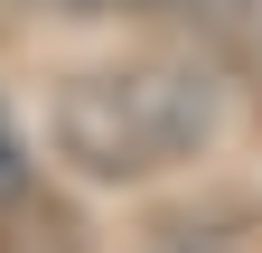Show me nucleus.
Listing matches in <instances>:
<instances>
[{"label":"nucleus","mask_w":262,"mask_h":253,"mask_svg":"<svg viewBox=\"0 0 262 253\" xmlns=\"http://www.w3.org/2000/svg\"><path fill=\"white\" fill-rule=\"evenodd\" d=\"M225 132H234V85L187 47H141L113 66H84L47 103L56 160L94 187H141V178L196 169L225 150Z\"/></svg>","instance_id":"obj_1"},{"label":"nucleus","mask_w":262,"mask_h":253,"mask_svg":"<svg viewBox=\"0 0 262 253\" xmlns=\"http://www.w3.org/2000/svg\"><path fill=\"white\" fill-rule=\"evenodd\" d=\"M0 253H94V244H84V216L28 178L19 197H0Z\"/></svg>","instance_id":"obj_2"},{"label":"nucleus","mask_w":262,"mask_h":253,"mask_svg":"<svg viewBox=\"0 0 262 253\" xmlns=\"http://www.w3.org/2000/svg\"><path fill=\"white\" fill-rule=\"evenodd\" d=\"M253 0H103V19H169V28H225Z\"/></svg>","instance_id":"obj_3"},{"label":"nucleus","mask_w":262,"mask_h":253,"mask_svg":"<svg viewBox=\"0 0 262 253\" xmlns=\"http://www.w3.org/2000/svg\"><path fill=\"white\" fill-rule=\"evenodd\" d=\"M19 187H28V141H19L10 103H0V197H19Z\"/></svg>","instance_id":"obj_4"}]
</instances>
